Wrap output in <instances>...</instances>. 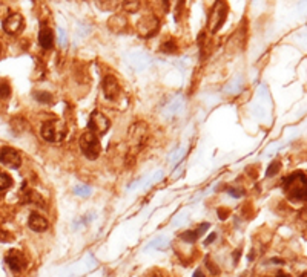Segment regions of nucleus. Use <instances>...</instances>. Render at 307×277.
I'll return each mask as SVG.
<instances>
[{
	"label": "nucleus",
	"mask_w": 307,
	"mask_h": 277,
	"mask_svg": "<svg viewBox=\"0 0 307 277\" xmlns=\"http://www.w3.org/2000/svg\"><path fill=\"white\" fill-rule=\"evenodd\" d=\"M281 188L290 201H306L307 198V179L301 170L295 172L289 176L283 178Z\"/></svg>",
	"instance_id": "1"
},
{
	"label": "nucleus",
	"mask_w": 307,
	"mask_h": 277,
	"mask_svg": "<svg viewBox=\"0 0 307 277\" xmlns=\"http://www.w3.org/2000/svg\"><path fill=\"white\" fill-rule=\"evenodd\" d=\"M68 127L61 120H48L41 124L40 135L48 143H60L66 138Z\"/></svg>",
	"instance_id": "2"
},
{
	"label": "nucleus",
	"mask_w": 307,
	"mask_h": 277,
	"mask_svg": "<svg viewBox=\"0 0 307 277\" xmlns=\"http://www.w3.org/2000/svg\"><path fill=\"white\" fill-rule=\"evenodd\" d=\"M80 148H82V153L88 159H91V161L97 159L100 155V150H102L99 136L94 135L89 130H84L80 136Z\"/></svg>",
	"instance_id": "3"
},
{
	"label": "nucleus",
	"mask_w": 307,
	"mask_h": 277,
	"mask_svg": "<svg viewBox=\"0 0 307 277\" xmlns=\"http://www.w3.org/2000/svg\"><path fill=\"white\" fill-rule=\"evenodd\" d=\"M147 141V127L143 123H135L129 129V152L137 155Z\"/></svg>",
	"instance_id": "4"
},
{
	"label": "nucleus",
	"mask_w": 307,
	"mask_h": 277,
	"mask_svg": "<svg viewBox=\"0 0 307 277\" xmlns=\"http://www.w3.org/2000/svg\"><path fill=\"white\" fill-rule=\"evenodd\" d=\"M227 16V6L223 2H215L212 9H210L209 17H207V26L210 33H217V31L223 26L225 20Z\"/></svg>",
	"instance_id": "5"
},
{
	"label": "nucleus",
	"mask_w": 307,
	"mask_h": 277,
	"mask_svg": "<svg viewBox=\"0 0 307 277\" xmlns=\"http://www.w3.org/2000/svg\"><path fill=\"white\" fill-rule=\"evenodd\" d=\"M109 126H111L109 120H108L106 116H104L102 112L94 111V112L91 113L89 121H88V130L92 132L94 135L100 136V135H103V133H106V132L109 130Z\"/></svg>",
	"instance_id": "6"
},
{
	"label": "nucleus",
	"mask_w": 307,
	"mask_h": 277,
	"mask_svg": "<svg viewBox=\"0 0 307 277\" xmlns=\"http://www.w3.org/2000/svg\"><path fill=\"white\" fill-rule=\"evenodd\" d=\"M5 262L14 273H22L26 268V259L25 254L19 250H9L5 256Z\"/></svg>",
	"instance_id": "7"
},
{
	"label": "nucleus",
	"mask_w": 307,
	"mask_h": 277,
	"mask_svg": "<svg viewBox=\"0 0 307 277\" xmlns=\"http://www.w3.org/2000/svg\"><path fill=\"white\" fill-rule=\"evenodd\" d=\"M0 163L6 167L19 168L22 166V156L13 147H2L0 148Z\"/></svg>",
	"instance_id": "8"
},
{
	"label": "nucleus",
	"mask_w": 307,
	"mask_h": 277,
	"mask_svg": "<svg viewBox=\"0 0 307 277\" xmlns=\"http://www.w3.org/2000/svg\"><path fill=\"white\" fill-rule=\"evenodd\" d=\"M102 89L108 100H115L120 95V84L114 75H106L102 83Z\"/></svg>",
	"instance_id": "9"
},
{
	"label": "nucleus",
	"mask_w": 307,
	"mask_h": 277,
	"mask_svg": "<svg viewBox=\"0 0 307 277\" xmlns=\"http://www.w3.org/2000/svg\"><path fill=\"white\" fill-rule=\"evenodd\" d=\"M157 31H158V18L149 16L140 20L139 33L143 38H151L154 34H157Z\"/></svg>",
	"instance_id": "10"
},
{
	"label": "nucleus",
	"mask_w": 307,
	"mask_h": 277,
	"mask_svg": "<svg viewBox=\"0 0 307 277\" xmlns=\"http://www.w3.org/2000/svg\"><path fill=\"white\" fill-rule=\"evenodd\" d=\"M22 28H23V17H22V14H17V13L9 14L3 20V29H5V33L9 34V36L17 34Z\"/></svg>",
	"instance_id": "11"
},
{
	"label": "nucleus",
	"mask_w": 307,
	"mask_h": 277,
	"mask_svg": "<svg viewBox=\"0 0 307 277\" xmlns=\"http://www.w3.org/2000/svg\"><path fill=\"white\" fill-rule=\"evenodd\" d=\"M28 227L33 230V231H37V233H41V231H46L49 223L48 221L40 216L39 213H31L29 218H28Z\"/></svg>",
	"instance_id": "12"
},
{
	"label": "nucleus",
	"mask_w": 307,
	"mask_h": 277,
	"mask_svg": "<svg viewBox=\"0 0 307 277\" xmlns=\"http://www.w3.org/2000/svg\"><path fill=\"white\" fill-rule=\"evenodd\" d=\"M39 45L43 49H51L52 45H54V34H52L49 26H46L45 23L41 25L39 31Z\"/></svg>",
	"instance_id": "13"
},
{
	"label": "nucleus",
	"mask_w": 307,
	"mask_h": 277,
	"mask_svg": "<svg viewBox=\"0 0 307 277\" xmlns=\"http://www.w3.org/2000/svg\"><path fill=\"white\" fill-rule=\"evenodd\" d=\"M207 228H209V223H201V225H200L198 228H195V230H189V231L182 233V234H180V238H182L184 242L194 243V242H197V239H198Z\"/></svg>",
	"instance_id": "14"
},
{
	"label": "nucleus",
	"mask_w": 307,
	"mask_h": 277,
	"mask_svg": "<svg viewBox=\"0 0 307 277\" xmlns=\"http://www.w3.org/2000/svg\"><path fill=\"white\" fill-rule=\"evenodd\" d=\"M160 51L164 52V54H175V52L178 51V46H177V43H175V40L167 38V40L164 41V43L160 46Z\"/></svg>",
	"instance_id": "15"
},
{
	"label": "nucleus",
	"mask_w": 307,
	"mask_h": 277,
	"mask_svg": "<svg viewBox=\"0 0 307 277\" xmlns=\"http://www.w3.org/2000/svg\"><path fill=\"white\" fill-rule=\"evenodd\" d=\"M13 185V178L5 172H0V191H5Z\"/></svg>",
	"instance_id": "16"
},
{
	"label": "nucleus",
	"mask_w": 307,
	"mask_h": 277,
	"mask_svg": "<svg viewBox=\"0 0 307 277\" xmlns=\"http://www.w3.org/2000/svg\"><path fill=\"white\" fill-rule=\"evenodd\" d=\"M34 97H36V100H37L39 103H41V104H49V103L52 101V95H51L49 92H43V91L36 92V93H34Z\"/></svg>",
	"instance_id": "17"
},
{
	"label": "nucleus",
	"mask_w": 307,
	"mask_h": 277,
	"mask_svg": "<svg viewBox=\"0 0 307 277\" xmlns=\"http://www.w3.org/2000/svg\"><path fill=\"white\" fill-rule=\"evenodd\" d=\"M167 245V239H164V238H157L155 240H152V242H149L144 247V250H151V248H164Z\"/></svg>",
	"instance_id": "18"
},
{
	"label": "nucleus",
	"mask_w": 307,
	"mask_h": 277,
	"mask_svg": "<svg viewBox=\"0 0 307 277\" xmlns=\"http://www.w3.org/2000/svg\"><path fill=\"white\" fill-rule=\"evenodd\" d=\"M9 95H11V86H9V83L6 80L0 81V98H9Z\"/></svg>",
	"instance_id": "19"
},
{
	"label": "nucleus",
	"mask_w": 307,
	"mask_h": 277,
	"mask_svg": "<svg viewBox=\"0 0 307 277\" xmlns=\"http://www.w3.org/2000/svg\"><path fill=\"white\" fill-rule=\"evenodd\" d=\"M74 193L79 195V196H82V198H88V196L92 193V190H91V187H89V185L83 184V185H77V187H74Z\"/></svg>",
	"instance_id": "20"
},
{
	"label": "nucleus",
	"mask_w": 307,
	"mask_h": 277,
	"mask_svg": "<svg viewBox=\"0 0 307 277\" xmlns=\"http://www.w3.org/2000/svg\"><path fill=\"white\" fill-rule=\"evenodd\" d=\"M280 168H281V163H280V161H273V163L269 166V168H267L266 176H267V178L275 176V175H277V173L280 172Z\"/></svg>",
	"instance_id": "21"
},
{
	"label": "nucleus",
	"mask_w": 307,
	"mask_h": 277,
	"mask_svg": "<svg viewBox=\"0 0 307 277\" xmlns=\"http://www.w3.org/2000/svg\"><path fill=\"white\" fill-rule=\"evenodd\" d=\"M227 193L232 196V198H241V196H245V190H241V188H235V187H229L226 188Z\"/></svg>",
	"instance_id": "22"
},
{
	"label": "nucleus",
	"mask_w": 307,
	"mask_h": 277,
	"mask_svg": "<svg viewBox=\"0 0 307 277\" xmlns=\"http://www.w3.org/2000/svg\"><path fill=\"white\" fill-rule=\"evenodd\" d=\"M57 33H59V43H60V46L66 48V45H68V38H66V33H65V29L59 28V29H57Z\"/></svg>",
	"instance_id": "23"
},
{
	"label": "nucleus",
	"mask_w": 307,
	"mask_h": 277,
	"mask_svg": "<svg viewBox=\"0 0 307 277\" xmlns=\"http://www.w3.org/2000/svg\"><path fill=\"white\" fill-rule=\"evenodd\" d=\"M123 8H124L128 13H135L137 9H139V3H124Z\"/></svg>",
	"instance_id": "24"
},
{
	"label": "nucleus",
	"mask_w": 307,
	"mask_h": 277,
	"mask_svg": "<svg viewBox=\"0 0 307 277\" xmlns=\"http://www.w3.org/2000/svg\"><path fill=\"white\" fill-rule=\"evenodd\" d=\"M240 256H241V248H238V250L234 253V265H237V263H238V260H240Z\"/></svg>",
	"instance_id": "25"
},
{
	"label": "nucleus",
	"mask_w": 307,
	"mask_h": 277,
	"mask_svg": "<svg viewBox=\"0 0 307 277\" xmlns=\"http://www.w3.org/2000/svg\"><path fill=\"white\" fill-rule=\"evenodd\" d=\"M227 215H229V211H227V210H221V208L218 210V216H220L221 219H226Z\"/></svg>",
	"instance_id": "26"
},
{
	"label": "nucleus",
	"mask_w": 307,
	"mask_h": 277,
	"mask_svg": "<svg viewBox=\"0 0 307 277\" xmlns=\"http://www.w3.org/2000/svg\"><path fill=\"white\" fill-rule=\"evenodd\" d=\"M215 238H217V234L215 233H212V234H210V236L205 240V245H209V243H212L214 240H215Z\"/></svg>",
	"instance_id": "27"
},
{
	"label": "nucleus",
	"mask_w": 307,
	"mask_h": 277,
	"mask_svg": "<svg viewBox=\"0 0 307 277\" xmlns=\"http://www.w3.org/2000/svg\"><path fill=\"white\" fill-rule=\"evenodd\" d=\"M194 277H205V274H203V271H201V270H197L194 273Z\"/></svg>",
	"instance_id": "28"
},
{
	"label": "nucleus",
	"mask_w": 307,
	"mask_h": 277,
	"mask_svg": "<svg viewBox=\"0 0 307 277\" xmlns=\"http://www.w3.org/2000/svg\"><path fill=\"white\" fill-rule=\"evenodd\" d=\"M277 277H290V276H289V274H284L283 271H280V273L277 274Z\"/></svg>",
	"instance_id": "29"
}]
</instances>
